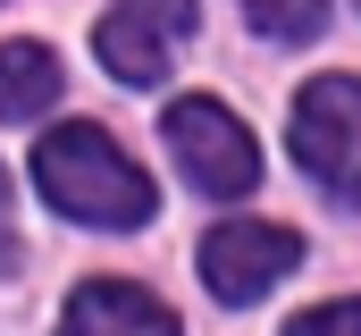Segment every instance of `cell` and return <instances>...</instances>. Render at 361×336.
<instances>
[{"label": "cell", "mask_w": 361, "mask_h": 336, "mask_svg": "<svg viewBox=\"0 0 361 336\" xmlns=\"http://www.w3.org/2000/svg\"><path fill=\"white\" fill-rule=\"evenodd\" d=\"M193 34V0H118L101 25H92V51L118 84H160L169 76V51Z\"/></svg>", "instance_id": "cell-5"}, {"label": "cell", "mask_w": 361, "mask_h": 336, "mask_svg": "<svg viewBox=\"0 0 361 336\" xmlns=\"http://www.w3.org/2000/svg\"><path fill=\"white\" fill-rule=\"evenodd\" d=\"M59 101V59L42 42H0V118H42Z\"/></svg>", "instance_id": "cell-7"}, {"label": "cell", "mask_w": 361, "mask_h": 336, "mask_svg": "<svg viewBox=\"0 0 361 336\" xmlns=\"http://www.w3.org/2000/svg\"><path fill=\"white\" fill-rule=\"evenodd\" d=\"M59 336H177V311L160 294H143L135 277H92L68 294Z\"/></svg>", "instance_id": "cell-6"}, {"label": "cell", "mask_w": 361, "mask_h": 336, "mask_svg": "<svg viewBox=\"0 0 361 336\" xmlns=\"http://www.w3.org/2000/svg\"><path fill=\"white\" fill-rule=\"evenodd\" d=\"M34 193L59 210V219H76V227H143L152 210H160V193H152V176L126 160L101 126H51L42 143H34Z\"/></svg>", "instance_id": "cell-1"}, {"label": "cell", "mask_w": 361, "mask_h": 336, "mask_svg": "<svg viewBox=\"0 0 361 336\" xmlns=\"http://www.w3.org/2000/svg\"><path fill=\"white\" fill-rule=\"evenodd\" d=\"M169 152H177L185 185L193 193H210V202H235V193H252L261 185V152H252V126L244 118H227V101H210V92H185L169 101Z\"/></svg>", "instance_id": "cell-3"}, {"label": "cell", "mask_w": 361, "mask_h": 336, "mask_svg": "<svg viewBox=\"0 0 361 336\" xmlns=\"http://www.w3.org/2000/svg\"><path fill=\"white\" fill-rule=\"evenodd\" d=\"M286 143L311 168V185H328L336 202H361V76H311L294 92Z\"/></svg>", "instance_id": "cell-2"}, {"label": "cell", "mask_w": 361, "mask_h": 336, "mask_svg": "<svg viewBox=\"0 0 361 336\" xmlns=\"http://www.w3.org/2000/svg\"><path fill=\"white\" fill-rule=\"evenodd\" d=\"M286 336H361V294L319 303V311H294V320H286Z\"/></svg>", "instance_id": "cell-9"}, {"label": "cell", "mask_w": 361, "mask_h": 336, "mask_svg": "<svg viewBox=\"0 0 361 336\" xmlns=\"http://www.w3.org/2000/svg\"><path fill=\"white\" fill-rule=\"evenodd\" d=\"M193 260H202V286L219 303H261L277 277L302 260V236L294 227H269V219H219Z\"/></svg>", "instance_id": "cell-4"}, {"label": "cell", "mask_w": 361, "mask_h": 336, "mask_svg": "<svg viewBox=\"0 0 361 336\" xmlns=\"http://www.w3.org/2000/svg\"><path fill=\"white\" fill-rule=\"evenodd\" d=\"M0 219H8V168H0Z\"/></svg>", "instance_id": "cell-10"}, {"label": "cell", "mask_w": 361, "mask_h": 336, "mask_svg": "<svg viewBox=\"0 0 361 336\" xmlns=\"http://www.w3.org/2000/svg\"><path fill=\"white\" fill-rule=\"evenodd\" d=\"M244 17H252V34H269V42H311V34L328 25V0H244Z\"/></svg>", "instance_id": "cell-8"}]
</instances>
